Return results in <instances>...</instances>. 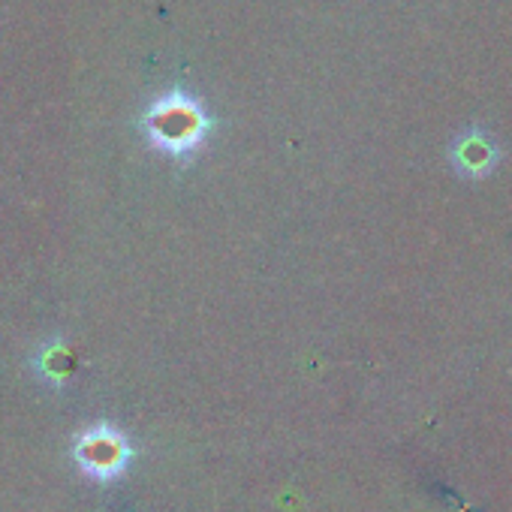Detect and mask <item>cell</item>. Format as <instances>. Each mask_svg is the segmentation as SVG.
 Wrapping results in <instances>:
<instances>
[{
  "label": "cell",
  "instance_id": "obj_1",
  "mask_svg": "<svg viewBox=\"0 0 512 512\" xmlns=\"http://www.w3.org/2000/svg\"><path fill=\"white\" fill-rule=\"evenodd\" d=\"M214 130V118L205 112V106L184 94L169 91L157 97L145 115H142V133L148 145L172 160H190L199 154V148L208 142Z\"/></svg>",
  "mask_w": 512,
  "mask_h": 512
},
{
  "label": "cell",
  "instance_id": "obj_3",
  "mask_svg": "<svg viewBox=\"0 0 512 512\" xmlns=\"http://www.w3.org/2000/svg\"><path fill=\"white\" fill-rule=\"evenodd\" d=\"M85 458L97 467V470H112L118 467V461L124 458V446L115 434L109 431H100V434H91L88 443H85Z\"/></svg>",
  "mask_w": 512,
  "mask_h": 512
},
{
  "label": "cell",
  "instance_id": "obj_2",
  "mask_svg": "<svg viewBox=\"0 0 512 512\" xmlns=\"http://www.w3.org/2000/svg\"><path fill=\"white\" fill-rule=\"evenodd\" d=\"M497 163H500V148L479 127L464 130L452 145V166L464 178H485L488 172H494Z\"/></svg>",
  "mask_w": 512,
  "mask_h": 512
}]
</instances>
